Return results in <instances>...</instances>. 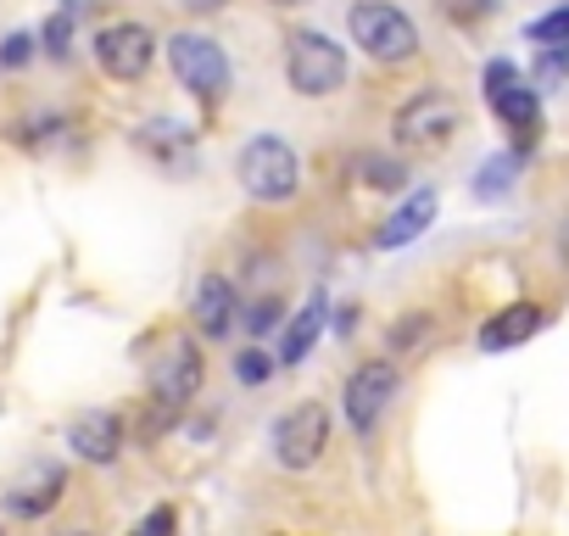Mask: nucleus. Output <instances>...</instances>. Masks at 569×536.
I'll use <instances>...</instances> for the list:
<instances>
[{"label":"nucleus","instance_id":"1","mask_svg":"<svg viewBox=\"0 0 569 536\" xmlns=\"http://www.w3.org/2000/svg\"><path fill=\"white\" fill-rule=\"evenodd\" d=\"M234 179H240V190H246L251 201L279 207V201H291V196L302 190V162H297V151L284 146L279 135H257V140L240 151Z\"/></svg>","mask_w":569,"mask_h":536},{"label":"nucleus","instance_id":"2","mask_svg":"<svg viewBox=\"0 0 569 536\" xmlns=\"http://www.w3.org/2000/svg\"><path fill=\"white\" fill-rule=\"evenodd\" d=\"M347 29H352L358 51L375 57V62H408L419 51L413 18L397 12V7H386V0H358V7L347 12Z\"/></svg>","mask_w":569,"mask_h":536},{"label":"nucleus","instance_id":"3","mask_svg":"<svg viewBox=\"0 0 569 536\" xmlns=\"http://www.w3.org/2000/svg\"><path fill=\"white\" fill-rule=\"evenodd\" d=\"M284 79H291L297 96H330L347 79V51L330 34L302 29V34H291V46H284Z\"/></svg>","mask_w":569,"mask_h":536},{"label":"nucleus","instance_id":"4","mask_svg":"<svg viewBox=\"0 0 569 536\" xmlns=\"http://www.w3.org/2000/svg\"><path fill=\"white\" fill-rule=\"evenodd\" d=\"M458 123H463V112H458V101H452L447 90H419V96L397 112L391 135H397L402 151H447L452 135H458Z\"/></svg>","mask_w":569,"mask_h":536},{"label":"nucleus","instance_id":"5","mask_svg":"<svg viewBox=\"0 0 569 536\" xmlns=\"http://www.w3.org/2000/svg\"><path fill=\"white\" fill-rule=\"evenodd\" d=\"M168 62H173V73H179V85L190 96H201V101L229 96V57H223L218 40H207V34H173L168 40Z\"/></svg>","mask_w":569,"mask_h":536},{"label":"nucleus","instance_id":"6","mask_svg":"<svg viewBox=\"0 0 569 536\" xmlns=\"http://www.w3.org/2000/svg\"><path fill=\"white\" fill-rule=\"evenodd\" d=\"M480 85H486V101H491V112L519 135V146H530L536 140V123H541V101H536V90L519 79V68L513 62H486V73H480Z\"/></svg>","mask_w":569,"mask_h":536},{"label":"nucleus","instance_id":"7","mask_svg":"<svg viewBox=\"0 0 569 536\" xmlns=\"http://www.w3.org/2000/svg\"><path fill=\"white\" fill-rule=\"evenodd\" d=\"M325 447H330V414L319 403H297L273 425V458L284 469H313L325 458Z\"/></svg>","mask_w":569,"mask_h":536},{"label":"nucleus","instance_id":"8","mask_svg":"<svg viewBox=\"0 0 569 536\" xmlns=\"http://www.w3.org/2000/svg\"><path fill=\"white\" fill-rule=\"evenodd\" d=\"M201 380H207V364H201V347H196L190 336L168 341L162 358L151 364V397H157L162 408H184V403L201 391Z\"/></svg>","mask_w":569,"mask_h":536},{"label":"nucleus","instance_id":"9","mask_svg":"<svg viewBox=\"0 0 569 536\" xmlns=\"http://www.w3.org/2000/svg\"><path fill=\"white\" fill-rule=\"evenodd\" d=\"M151 51H157V40H151L146 23H112V29H101V40H96V62H101L112 79H123V85H134V79L151 68Z\"/></svg>","mask_w":569,"mask_h":536},{"label":"nucleus","instance_id":"10","mask_svg":"<svg viewBox=\"0 0 569 536\" xmlns=\"http://www.w3.org/2000/svg\"><path fill=\"white\" fill-rule=\"evenodd\" d=\"M391 397H397V369H391V364H363V369L347 380V397H341L352 430L369 436V430L380 425V414L391 408Z\"/></svg>","mask_w":569,"mask_h":536},{"label":"nucleus","instance_id":"11","mask_svg":"<svg viewBox=\"0 0 569 536\" xmlns=\"http://www.w3.org/2000/svg\"><path fill=\"white\" fill-rule=\"evenodd\" d=\"M68 447H73L79 458H90V464H112V458H118V447H123V425H118V414L96 408V414L73 419Z\"/></svg>","mask_w":569,"mask_h":536},{"label":"nucleus","instance_id":"12","mask_svg":"<svg viewBox=\"0 0 569 536\" xmlns=\"http://www.w3.org/2000/svg\"><path fill=\"white\" fill-rule=\"evenodd\" d=\"M436 224V190H413L391 218H386V229L375 235L380 240V251H397V246H408V240H419L425 229Z\"/></svg>","mask_w":569,"mask_h":536},{"label":"nucleus","instance_id":"13","mask_svg":"<svg viewBox=\"0 0 569 536\" xmlns=\"http://www.w3.org/2000/svg\"><path fill=\"white\" fill-rule=\"evenodd\" d=\"M190 314H196V330H201V336H229V330H234V286H229L223 275H207V280L196 286Z\"/></svg>","mask_w":569,"mask_h":536},{"label":"nucleus","instance_id":"14","mask_svg":"<svg viewBox=\"0 0 569 536\" xmlns=\"http://www.w3.org/2000/svg\"><path fill=\"white\" fill-rule=\"evenodd\" d=\"M536 330H541V308H536V302H513V308L491 314V325L480 330V347H486V353H508V347L530 341Z\"/></svg>","mask_w":569,"mask_h":536},{"label":"nucleus","instance_id":"15","mask_svg":"<svg viewBox=\"0 0 569 536\" xmlns=\"http://www.w3.org/2000/svg\"><path fill=\"white\" fill-rule=\"evenodd\" d=\"M319 336H325V297H313V302L291 319V330H284V347H279V364H302Z\"/></svg>","mask_w":569,"mask_h":536},{"label":"nucleus","instance_id":"16","mask_svg":"<svg viewBox=\"0 0 569 536\" xmlns=\"http://www.w3.org/2000/svg\"><path fill=\"white\" fill-rule=\"evenodd\" d=\"M513 173H519V157H491V162H480L475 196H480V201H502V196L513 190Z\"/></svg>","mask_w":569,"mask_h":536},{"label":"nucleus","instance_id":"17","mask_svg":"<svg viewBox=\"0 0 569 536\" xmlns=\"http://www.w3.org/2000/svg\"><path fill=\"white\" fill-rule=\"evenodd\" d=\"M57 497H62V469H46V480H40V486L12 492V514H46Z\"/></svg>","mask_w":569,"mask_h":536},{"label":"nucleus","instance_id":"18","mask_svg":"<svg viewBox=\"0 0 569 536\" xmlns=\"http://www.w3.org/2000/svg\"><path fill=\"white\" fill-rule=\"evenodd\" d=\"M352 173H363V185H375V190H402V168L386 157H358Z\"/></svg>","mask_w":569,"mask_h":536},{"label":"nucleus","instance_id":"19","mask_svg":"<svg viewBox=\"0 0 569 536\" xmlns=\"http://www.w3.org/2000/svg\"><path fill=\"white\" fill-rule=\"evenodd\" d=\"M73 12H79V7H73V0H68V7H62V12H57V18L46 23V51H51V57H68V34H73Z\"/></svg>","mask_w":569,"mask_h":536},{"label":"nucleus","instance_id":"20","mask_svg":"<svg viewBox=\"0 0 569 536\" xmlns=\"http://www.w3.org/2000/svg\"><path fill=\"white\" fill-rule=\"evenodd\" d=\"M530 40H536V46H558V40H569V7H563V12H547L541 23H530Z\"/></svg>","mask_w":569,"mask_h":536},{"label":"nucleus","instance_id":"21","mask_svg":"<svg viewBox=\"0 0 569 536\" xmlns=\"http://www.w3.org/2000/svg\"><path fill=\"white\" fill-rule=\"evenodd\" d=\"M234 375H240V380H246V386H262V380H268V375H273V358H268V353H257V347H251V353H240V364H234Z\"/></svg>","mask_w":569,"mask_h":536},{"label":"nucleus","instance_id":"22","mask_svg":"<svg viewBox=\"0 0 569 536\" xmlns=\"http://www.w3.org/2000/svg\"><path fill=\"white\" fill-rule=\"evenodd\" d=\"M536 73H541L547 85H552V79H563V73H569V40H558V46H541V68H536Z\"/></svg>","mask_w":569,"mask_h":536},{"label":"nucleus","instance_id":"23","mask_svg":"<svg viewBox=\"0 0 569 536\" xmlns=\"http://www.w3.org/2000/svg\"><path fill=\"white\" fill-rule=\"evenodd\" d=\"M29 57H34V40L29 34H12L7 46H0V68H23Z\"/></svg>","mask_w":569,"mask_h":536},{"label":"nucleus","instance_id":"24","mask_svg":"<svg viewBox=\"0 0 569 536\" xmlns=\"http://www.w3.org/2000/svg\"><path fill=\"white\" fill-rule=\"evenodd\" d=\"M273 325H279V302H257V308L246 314V330H251V336H262V330H273Z\"/></svg>","mask_w":569,"mask_h":536},{"label":"nucleus","instance_id":"25","mask_svg":"<svg viewBox=\"0 0 569 536\" xmlns=\"http://www.w3.org/2000/svg\"><path fill=\"white\" fill-rule=\"evenodd\" d=\"M146 525H151V530H173V514H168V508H157V514H151Z\"/></svg>","mask_w":569,"mask_h":536},{"label":"nucleus","instance_id":"26","mask_svg":"<svg viewBox=\"0 0 569 536\" xmlns=\"http://www.w3.org/2000/svg\"><path fill=\"white\" fill-rule=\"evenodd\" d=\"M190 12H212V7H223V0H184Z\"/></svg>","mask_w":569,"mask_h":536},{"label":"nucleus","instance_id":"27","mask_svg":"<svg viewBox=\"0 0 569 536\" xmlns=\"http://www.w3.org/2000/svg\"><path fill=\"white\" fill-rule=\"evenodd\" d=\"M273 7H302V0H273Z\"/></svg>","mask_w":569,"mask_h":536}]
</instances>
